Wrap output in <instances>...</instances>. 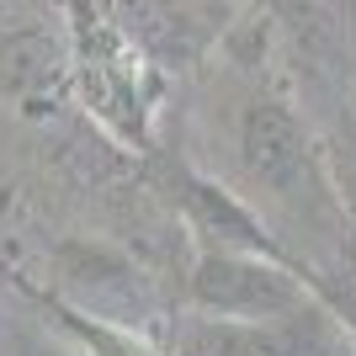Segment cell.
I'll return each instance as SVG.
<instances>
[{"label": "cell", "mask_w": 356, "mask_h": 356, "mask_svg": "<svg viewBox=\"0 0 356 356\" xmlns=\"http://www.w3.org/2000/svg\"><path fill=\"white\" fill-rule=\"evenodd\" d=\"M303 261L255 250H197L186 271V309L223 319H298L319 309Z\"/></svg>", "instance_id": "1"}, {"label": "cell", "mask_w": 356, "mask_h": 356, "mask_svg": "<svg viewBox=\"0 0 356 356\" xmlns=\"http://www.w3.org/2000/svg\"><path fill=\"white\" fill-rule=\"evenodd\" d=\"M165 356H351V341L325 303L298 319H223L186 309L165 341Z\"/></svg>", "instance_id": "2"}, {"label": "cell", "mask_w": 356, "mask_h": 356, "mask_svg": "<svg viewBox=\"0 0 356 356\" xmlns=\"http://www.w3.org/2000/svg\"><path fill=\"white\" fill-rule=\"evenodd\" d=\"M176 202H181V218H186V229H192L197 250L293 255L282 245V234L271 229V218L239 192L234 181L208 176V170H192V165H176Z\"/></svg>", "instance_id": "3"}]
</instances>
